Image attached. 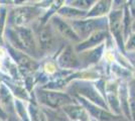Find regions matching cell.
<instances>
[{"instance_id": "6da1fadb", "label": "cell", "mask_w": 135, "mask_h": 121, "mask_svg": "<svg viewBox=\"0 0 135 121\" xmlns=\"http://www.w3.org/2000/svg\"><path fill=\"white\" fill-rule=\"evenodd\" d=\"M14 45L26 52H34V40L31 31L25 27H18V28L10 33Z\"/></svg>"}, {"instance_id": "7a4b0ae2", "label": "cell", "mask_w": 135, "mask_h": 121, "mask_svg": "<svg viewBox=\"0 0 135 121\" xmlns=\"http://www.w3.org/2000/svg\"><path fill=\"white\" fill-rule=\"evenodd\" d=\"M38 99L42 104L50 106L51 108H56L68 103H71V98L66 95L59 92H51V91H40Z\"/></svg>"}, {"instance_id": "3957f363", "label": "cell", "mask_w": 135, "mask_h": 121, "mask_svg": "<svg viewBox=\"0 0 135 121\" xmlns=\"http://www.w3.org/2000/svg\"><path fill=\"white\" fill-rule=\"evenodd\" d=\"M37 13L38 10L34 7H22L13 12L12 19L16 25H23L32 20Z\"/></svg>"}, {"instance_id": "277c9868", "label": "cell", "mask_w": 135, "mask_h": 121, "mask_svg": "<svg viewBox=\"0 0 135 121\" xmlns=\"http://www.w3.org/2000/svg\"><path fill=\"white\" fill-rule=\"evenodd\" d=\"M52 24L56 27V29L62 33L64 36H66L67 38L72 40H78L79 36L75 32V30L71 25H69L66 21H64L62 19L59 17L52 18Z\"/></svg>"}, {"instance_id": "5b68a950", "label": "cell", "mask_w": 135, "mask_h": 121, "mask_svg": "<svg viewBox=\"0 0 135 121\" xmlns=\"http://www.w3.org/2000/svg\"><path fill=\"white\" fill-rule=\"evenodd\" d=\"M74 30L75 32H79L80 35H85L90 33L92 31H94L99 25H101V22L98 20L96 21L94 19H91V20H81V21H74Z\"/></svg>"}, {"instance_id": "8992f818", "label": "cell", "mask_w": 135, "mask_h": 121, "mask_svg": "<svg viewBox=\"0 0 135 121\" xmlns=\"http://www.w3.org/2000/svg\"><path fill=\"white\" fill-rule=\"evenodd\" d=\"M38 38H40V46L42 50H50L51 46H54L55 35L50 27L47 26L42 27L41 30H40Z\"/></svg>"}, {"instance_id": "52a82bcc", "label": "cell", "mask_w": 135, "mask_h": 121, "mask_svg": "<svg viewBox=\"0 0 135 121\" xmlns=\"http://www.w3.org/2000/svg\"><path fill=\"white\" fill-rule=\"evenodd\" d=\"M121 17H122V12L120 11H114L110 15V26L112 30L113 35L118 40V43L120 46L122 45V37H121Z\"/></svg>"}, {"instance_id": "ba28073f", "label": "cell", "mask_w": 135, "mask_h": 121, "mask_svg": "<svg viewBox=\"0 0 135 121\" xmlns=\"http://www.w3.org/2000/svg\"><path fill=\"white\" fill-rule=\"evenodd\" d=\"M59 63L62 68H76L79 63L71 46H68L59 59Z\"/></svg>"}, {"instance_id": "9c48e42d", "label": "cell", "mask_w": 135, "mask_h": 121, "mask_svg": "<svg viewBox=\"0 0 135 121\" xmlns=\"http://www.w3.org/2000/svg\"><path fill=\"white\" fill-rule=\"evenodd\" d=\"M106 37V31L105 30H96L94 31L93 35H91L89 36V38L87 40H85L83 43H80V46L77 47V50H85V49H88L93 46H96L97 43L101 42L102 40Z\"/></svg>"}, {"instance_id": "30bf717a", "label": "cell", "mask_w": 135, "mask_h": 121, "mask_svg": "<svg viewBox=\"0 0 135 121\" xmlns=\"http://www.w3.org/2000/svg\"><path fill=\"white\" fill-rule=\"evenodd\" d=\"M78 92H79L80 94H82V95H84L86 98L90 99L91 101L96 102V103H98L99 105L103 106V107H106V105H105V103H104V101H103L102 97L98 94V93L96 92L95 90H94L91 86L80 87L79 89H78Z\"/></svg>"}, {"instance_id": "8fae6325", "label": "cell", "mask_w": 135, "mask_h": 121, "mask_svg": "<svg viewBox=\"0 0 135 121\" xmlns=\"http://www.w3.org/2000/svg\"><path fill=\"white\" fill-rule=\"evenodd\" d=\"M64 111L67 113L73 119H80V120L85 121L87 119V115L83 107L80 106H65Z\"/></svg>"}, {"instance_id": "7c38bea8", "label": "cell", "mask_w": 135, "mask_h": 121, "mask_svg": "<svg viewBox=\"0 0 135 121\" xmlns=\"http://www.w3.org/2000/svg\"><path fill=\"white\" fill-rule=\"evenodd\" d=\"M110 6H111V2L110 1H100L96 4L92 10H91L87 16L88 17H98V16H101L103 14H105L106 12L110 9Z\"/></svg>"}, {"instance_id": "4fadbf2b", "label": "cell", "mask_w": 135, "mask_h": 121, "mask_svg": "<svg viewBox=\"0 0 135 121\" xmlns=\"http://www.w3.org/2000/svg\"><path fill=\"white\" fill-rule=\"evenodd\" d=\"M85 105L88 106V110L91 112V114L96 117V118H99V119H103V120H108V119H111L113 116L111 114H109L108 112H106L105 110H102L98 107H96L94 105H92L90 103H87L85 102Z\"/></svg>"}, {"instance_id": "5bb4252c", "label": "cell", "mask_w": 135, "mask_h": 121, "mask_svg": "<svg viewBox=\"0 0 135 121\" xmlns=\"http://www.w3.org/2000/svg\"><path fill=\"white\" fill-rule=\"evenodd\" d=\"M59 13L61 14V15H64V16H66V17H69V18H76V17H82V16H84L85 13L83 11H80V10H77V9H73V8H62L61 9Z\"/></svg>"}, {"instance_id": "9a60e30c", "label": "cell", "mask_w": 135, "mask_h": 121, "mask_svg": "<svg viewBox=\"0 0 135 121\" xmlns=\"http://www.w3.org/2000/svg\"><path fill=\"white\" fill-rule=\"evenodd\" d=\"M129 91L130 97L128 98V100L130 101V106H131V110H132V114H133V117L135 118V81L131 82Z\"/></svg>"}, {"instance_id": "2e32d148", "label": "cell", "mask_w": 135, "mask_h": 121, "mask_svg": "<svg viewBox=\"0 0 135 121\" xmlns=\"http://www.w3.org/2000/svg\"><path fill=\"white\" fill-rule=\"evenodd\" d=\"M126 49L129 50V51L135 50V35H133L131 37H130V40H128V42H127Z\"/></svg>"}, {"instance_id": "e0dca14e", "label": "cell", "mask_w": 135, "mask_h": 121, "mask_svg": "<svg viewBox=\"0 0 135 121\" xmlns=\"http://www.w3.org/2000/svg\"><path fill=\"white\" fill-rule=\"evenodd\" d=\"M45 70L49 73V74H52V73L56 72V67H55V65H54L52 63H49L45 65Z\"/></svg>"}, {"instance_id": "ac0fdd59", "label": "cell", "mask_w": 135, "mask_h": 121, "mask_svg": "<svg viewBox=\"0 0 135 121\" xmlns=\"http://www.w3.org/2000/svg\"><path fill=\"white\" fill-rule=\"evenodd\" d=\"M49 120L50 121H65V119L62 118V117H60V116L51 115V116H49Z\"/></svg>"}, {"instance_id": "d6986e66", "label": "cell", "mask_w": 135, "mask_h": 121, "mask_svg": "<svg viewBox=\"0 0 135 121\" xmlns=\"http://www.w3.org/2000/svg\"><path fill=\"white\" fill-rule=\"evenodd\" d=\"M106 58H107L108 61H110V62H111V61H113V59H114V57H113V56L111 55V54H107Z\"/></svg>"}, {"instance_id": "ffe728a7", "label": "cell", "mask_w": 135, "mask_h": 121, "mask_svg": "<svg viewBox=\"0 0 135 121\" xmlns=\"http://www.w3.org/2000/svg\"><path fill=\"white\" fill-rule=\"evenodd\" d=\"M0 117H2V118H5V113L2 111V109L0 108Z\"/></svg>"}, {"instance_id": "44dd1931", "label": "cell", "mask_w": 135, "mask_h": 121, "mask_svg": "<svg viewBox=\"0 0 135 121\" xmlns=\"http://www.w3.org/2000/svg\"><path fill=\"white\" fill-rule=\"evenodd\" d=\"M134 28H135V25H134Z\"/></svg>"}]
</instances>
